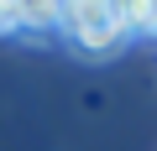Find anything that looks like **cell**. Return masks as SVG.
I'll use <instances>...</instances> for the list:
<instances>
[{
    "mask_svg": "<svg viewBox=\"0 0 157 151\" xmlns=\"http://www.w3.org/2000/svg\"><path fill=\"white\" fill-rule=\"evenodd\" d=\"M121 21L126 31H157V0H121Z\"/></svg>",
    "mask_w": 157,
    "mask_h": 151,
    "instance_id": "3",
    "label": "cell"
},
{
    "mask_svg": "<svg viewBox=\"0 0 157 151\" xmlns=\"http://www.w3.org/2000/svg\"><path fill=\"white\" fill-rule=\"evenodd\" d=\"M0 31H16V0H0Z\"/></svg>",
    "mask_w": 157,
    "mask_h": 151,
    "instance_id": "4",
    "label": "cell"
},
{
    "mask_svg": "<svg viewBox=\"0 0 157 151\" xmlns=\"http://www.w3.org/2000/svg\"><path fill=\"white\" fill-rule=\"evenodd\" d=\"M58 21H63V0H16V26L42 31V26H58Z\"/></svg>",
    "mask_w": 157,
    "mask_h": 151,
    "instance_id": "2",
    "label": "cell"
},
{
    "mask_svg": "<svg viewBox=\"0 0 157 151\" xmlns=\"http://www.w3.org/2000/svg\"><path fill=\"white\" fill-rule=\"evenodd\" d=\"M68 42L89 57H110L126 42V21H121V0H63V21Z\"/></svg>",
    "mask_w": 157,
    "mask_h": 151,
    "instance_id": "1",
    "label": "cell"
}]
</instances>
